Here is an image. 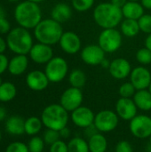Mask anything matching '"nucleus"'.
<instances>
[{"instance_id":"f257e3e1","label":"nucleus","mask_w":151,"mask_h":152,"mask_svg":"<svg viewBox=\"0 0 151 152\" xmlns=\"http://www.w3.org/2000/svg\"><path fill=\"white\" fill-rule=\"evenodd\" d=\"M122 9L110 2L99 4L93 10V20L96 24L105 28H115L123 20Z\"/></svg>"},{"instance_id":"f03ea898","label":"nucleus","mask_w":151,"mask_h":152,"mask_svg":"<svg viewBox=\"0 0 151 152\" xmlns=\"http://www.w3.org/2000/svg\"><path fill=\"white\" fill-rule=\"evenodd\" d=\"M40 7L36 3L25 1L16 6L15 20L25 28H33L42 20Z\"/></svg>"},{"instance_id":"7ed1b4c3","label":"nucleus","mask_w":151,"mask_h":152,"mask_svg":"<svg viewBox=\"0 0 151 152\" xmlns=\"http://www.w3.org/2000/svg\"><path fill=\"white\" fill-rule=\"evenodd\" d=\"M34 33L39 43L53 45L59 43L63 34V29L61 23L51 18L41 20L35 28Z\"/></svg>"},{"instance_id":"20e7f679","label":"nucleus","mask_w":151,"mask_h":152,"mask_svg":"<svg viewBox=\"0 0 151 152\" xmlns=\"http://www.w3.org/2000/svg\"><path fill=\"white\" fill-rule=\"evenodd\" d=\"M69 113L61 104L53 103L44 109L41 120L46 128L60 131L67 126L69 119Z\"/></svg>"},{"instance_id":"39448f33","label":"nucleus","mask_w":151,"mask_h":152,"mask_svg":"<svg viewBox=\"0 0 151 152\" xmlns=\"http://www.w3.org/2000/svg\"><path fill=\"white\" fill-rule=\"evenodd\" d=\"M7 45L13 53L25 55L30 52L33 40L30 33L25 28H16L8 34Z\"/></svg>"},{"instance_id":"423d86ee","label":"nucleus","mask_w":151,"mask_h":152,"mask_svg":"<svg viewBox=\"0 0 151 152\" xmlns=\"http://www.w3.org/2000/svg\"><path fill=\"white\" fill-rule=\"evenodd\" d=\"M122 41V34L116 28L103 29L98 37V45L106 53L117 52L121 47Z\"/></svg>"},{"instance_id":"0eeeda50","label":"nucleus","mask_w":151,"mask_h":152,"mask_svg":"<svg viewBox=\"0 0 151 152\" xmlns=\"http://www.w3.org/2000/svg\"><path fill=\"white\" fill-rule=\"evenodd\" d=\"M69 72V65L67 61L62 57H53L51 61L46 63L45 75L52 83L61 82Z\"/></svg>"},{"instance_id":"6e6552de","label":"nucleus","mask_w":151,"mask_h":152,"mask_svg":"<svg viewBox=\"0 0 151 152\" xmlns=\"http://www.w3.org/2000/svg\"><path fill=\"white\" fill-rule=\"evenodd\" d=\"M119 123V118L116 111L111 110H102L95 114L94 118V126L96 129L101 133H110L114 131Z\"/></svg>"},{"instance_id":"1a4fd4ad","label":"nucleus","mask_w":151,"mask_h":152,"mask_svg":"<svg viewBox=\"0 0 151 152\" xmlns=\"http://www.w3.org/2000/svg\"><path fill=\"white\" fill-rule=\"evenodd\" d=\"M131 134L137 139H148L151 135V118L142 114L134 117L129 124Z\"/></svg>"},{"instance_id":"9d476101","label":"nucleus","mask_w":151,"mask_h":152,"mask_svg":"<svg viewBox=\"0 0 151 152\" xmlns=\"http://www.w3.org/2000/svg\"><path fill=\"white\" fill-rule=\"evenodd\" d=\"M83 101L84 95L81 89L70 86L62 93L60 99V104L68 112H72L82 106Z\"/></svg>"},{"instance_id":"9b49d317","label":"nucleus","mask_w":151,"mask_h":152,"mask_svg":"<svg viewBox=\"0 0 151 152\" xmlns=\"http://www.w3.org/2000/svg\"><path fill=\"white\" fill-rule=\"evenodd\" d=\"M105 53L99 45H88L81 50L80 57L85 64L98 66L105 59Z\"/></svg>"},{"instance_id":"f8f14e48","label":"nucleus","mask_w":151,"mask_h":152,"mask_svg":"<svg viewBox=\"0 0 151 152\" xmlns=\"http://www.w3.org/2000/svg\"><path fill=\"white\" fill-rule=\"evenodd\" d=\"M70 118L76 126L85 129L93 125L95 114L90 108L80 106L71 112Z\"/></svg>"},{"instance_id":"ddd939ff","label":"nucleus","mask_w":151,"mask_h":152,"mask_svg":"<svg viewBox=\"0 0 151 152\" xmlns=\"http://www.w3.org/2000/svg\"><path fill=\"white\" fill-rule=\"evenodd\" d=\"M116 113L125 121H131L137 116L138 108L132 98H119L116 103Z\"/></svg>"},{"instance_id":"4468645a","label":"nucleus","mask_w":151,"mask_h":152,"mask_svg":"<svg viewBox=\"0 0 151 152\" xmlns=\"http://www.w3.org/2000/svg\"><path fill=\"white\" fill-rule=\"evenodd\" d=\"M129 77L130 82L136 90L149 89L151 84V73L144 66H138L133 69Z\"/></svg>"},{"instance_id":"2eb2a0df","label":"nucleus","mask_w":151,"mask_h":152,"mask_svg":"<svg viewBox=\"0 0 151 152\" xmlns=\"http://www.w3.org/2000/svg\"><path fill=\"white\" fill-rule=\"evenodd\" d=\"M61 50L68 54H76L81 50V39L79 36L73 31L63 32L60 41Z\"/></svg>"},{"instance_id":"dca6fc26","label":"nucleus","mask_w":151,"mask_h":152,"mask_svg":"<svg viewBox=\"0 0 151 152\" xmlns=\"http://www.w3.org/2000/svg\"><path fill=\"white\" fill-rule=\"evenodd\" d=\"M132 67L129 62L125 58H117L110 61L109 68V72L110 76L117 80H122L128 77L131 74Z\"/></svg>"},{"instance_id":"f3484780","label":"nucleus","mask_w":151,"mask_h":152,"mask_svg":"<svg viewBox=\"0 0 151 152\" xmlns=\"http://www.w3.org/2000/svg\"><path fill=\"white\" fill-rule=\"evenodd\" d=\"M30 58L33 61L38 64L47 63L53 57V52L51 45L42 43L34 45L29 52Z\"/></svg>"},{"instance_id":"a211bd4d","label":"nucleus","mask_w":151,"mask_h":152,"mask_svg":"<svg viewBox=\"0 0 151 152\" xmlns=\"http://www.w3.org/2000/svg\"><path fill=\"white\" fill-rule=\"evenodd\" d=\"M49 79L44 72L40 70H33L29 72L26 78L27 86L33 91H43L47 88L49 85Z\"/></svg>"},{"instance_id":"6ab92c4d","label":"nucleus","mask_w":151,"mask_h":152,"mask_svg":"<svg viewBox=\"0 0 151 152\" xmlns=\"http://www.w3.org/2000/svg\"><path fill=\"white\" fill-rule=\"evenodd\" d=\"M125 19H131L138 20L144 14V8L138 1L128 0L126 4L121 8Z\"/></svg>"},{"instance_id":"aec40b11","label":"nucleus","mask_w":151,"mask_h":152,"mask_svg":"<svg viewBox=\"0 0 151 152\" xmlns=\"http://www.w3.org/2000/svg\"><path fill=\"white\" fill-rule=\"evenodd\" d=\"M51 16H52L53 20H54L61 24V23L68 21L71 18L72 9L68 4L59 3L53 8Z\"/></svg>"},{"instance_id":"412c9836","label":"nucleus","mask_w":151,"mask_h":152,"mask_svg":"<svg viewBox=\"0 0 151 152\" xmlns=\"http://www.w3.org/2000/svg\"><path fill=\"white\" fill-rule=\"evenodd\" d=\"M133 100L138 110L142 111L151 110V93L149 89L137 90Z\"/></svg>"},{"instance_id":"4be33fe9","label":"nucleus","mask_w":151,"mask_h":152,"mask_svg":"<svg viewBox=\"0 0 151 152\" xmlns=\"http://www.w3.org/2000/svg\"><path fill=\"white\" fill-rule=\"evenodd\" d=\"M6 132L12 135H21L25 133V120L20 116H12L6 120Z\"/></svg>"},{"instance_id":"5701e85b","label":"nucleus","mask_w":151,"mask_h":152,"mask_svg":"<svg viewBox=\"0 0 151 152\" xmlns=\"http://www.w3.org/2000/svg\"><path fill=\"white\" fill-rule=\"evenodd\" d=\"M90 152H106L108 150V140L101 133H96L88 139Z\"/></svg>"},{"instance_id":"b1692460","label":"nucleus","mask_w":151,"mask_h":152,"mask_svg":"<svg viewBox=\"0 0 151 152\" xmlns=\"http://www.w3.org/2000/svg\"><path fill=\"white\" fill-rule=\"evenodd\" d=\"M27 68H28V58L26 57V55L23 54H18L17 56L13 57L8 64V69L10 73L15 76L24 73Z\"/></svg>"},{"instance_id":"393cba45","label":"nucleus","mask_w":151,"mask_h":152,"mask_svg":"<svg viewBox=\"0 0 151 152\" xmlns=\"http://www.w3.org/2000/svg\"><path fill=\"white\" fill-rule=\"evenodd\" d=\"M120 28H121V33L127 37H134L141 31L138 20H131V19L123 20L122 22L120 23Z\"/></svg>"},{"instance_id":"a878e982","label":"nucleus","mask_w":151,"mask_h":152,"mask_svg":"<svg viewBox=\"0 0 151 152\" xmlns=\"http://www.w3.org/2000/svg\"><path fill=\"white\" fill-rule=\"evenodd\" d=\"M86 79L85 73L79 69H73L69 75V83L72 87L81 89L86 84Z\"/></svg>"},{"instance_id":"bb28decb","label":"nucleus","mask_w":151,"mask_h":152,"mask_svg":"<svg viewBox=\"0 0 151 152\" xmlns=\"http://www.w3.org/2000/svg\"><path fill=\"white\" fill-rule=\"evenodd\" d=\"M69 152H90L88 142L81 137H74L68 142Z\"/></svg>"},{"instance_id":"cd10ccee","label":"nucleus","mask_w":151,"mask_h":152,"mask_svg":"<svg viewBox=\"0 0 151 152\" xmlns=\"http://www.w3.org/2000/svg\"><path fill=\"white\" fill-rule=\"evenodd\" d=\"M43 126V122L41 118L36 117H30L25 120V133L28 135H36L37 134Z\"/></svg>"},{"instance_id":"c85d7f7f","label":"nucleus","mask_w":151,"mask_h":152,"mask_svg":"<svg viewBox=\"0 0 151 152\" xmlns=\"http://www.w3.org/2000/svg\"><path fill=\"white\" fill-rule=\"evenodd\" d=\"M16 96V87L10 82H4L0 86V101L10 102Z\"/></svg>"},{"instance_id":"c756f323","label":"nucleus","mask_w":151,"mask_h":152,"mask_svg":"<svg viewBox=\"0 0 151 152\" xmlns=\"http://www.w3.org/2000/svg\"><path fill=\"white\" fill-rule=\"evenodd\" d=\"M136 91V88L131 82H125L119 86L118 94L121 98H133Z\"/></svg>"},{"instance_id":"7c9ffc66","label":"nucleus","mask_w":151,"mask_h":152,"mask_svg":"<svg viewBox=\"0 0 151 152\" xmlns=\"http://www.w3.org/2000/svg\"><path fill=\"white\" fill-rule=\"evenodd\" d=\"M95 0H72V7L79 12H86L92 9Z\"/></svg>"},{"instance_id":"2f4dec72","label":"nucleus","mask_w":151,"mask_h":152,"mask_svg":"<svg viewBox=\"0 0 151 152\" xmlns=\"http://www.w3.org/2000/svg\"><path fill=\"white\" fill-rule=\"evenodd\" d=\"M136 60L142 66L150 64L151 51L149 50L148 48H146V47H143V48L139 49L137 51V53H136Z\"/></svg>"},{"instance_id":"473e14b6","label":"nucleus","mask_w":151,"mask_h":152,"mask_svg":"<svg viewBox=\"0 0 151 152\" xmlns=\"http://www.w3.org/2000/svg\"><path fill=\"white\" fill-rule=\"evenodd\" d=\"M44 142L38 136H33L28 142V147L29 152H42L44 148Z\"/></svg>"},{"instance_id":"72a5a7b5","label":"nucleus","mask_w":151,"mask_h":152,"mask_svg":"<svg viewBox=\"0 0 151 152\" xmlns=\"http://www.w3.org/2000/svg\"><path fill=\"white\" fill-rule=\"evenodd\" d=\"M43 140H44V142L45 144L51 146L54 142H56L59 140H61L60 133H59V131H56V130H53V129H48L47 128V130L44 133Z\"/></svg>"},{"instance_id":"f704fd0d","label":"nucleus","mask_w":151,"mask_h":152,"mask_svg":"<svg viewBox=\"0 0 151 152\" xmlns=\"http://www.w3.org/2000/svg\"><path fill=\"white\" fill-rule=\"evenodd\" d=\"M140 30L146 34L151 33V14H143L139 20H138Z\"/></svg>"},{"instance_id":"c9c22d12","label":"nucleus","mask_w":151,"mask_h":152,"mask_svg":"<svg viewBox=\"0 0 151 152\" xmlns=\"http://www.w3.org/2000/svg\"><path fill=\"white\" fill-rule=\"evenodd\" d=\"M5 152H29V150L25 143L15 142L7 146Z\"/></svg>"},{"instance_id":"e433bc0d","label":"nucleus","mask_w":151,"mask_h":152,"mask_svg":"<svg viewBox=\"0 0 151 152\" xmlns=\"http://www.w3.org/2000/svg\"><path fill=\"white\" fill-rule=\"evenodd\" d=\"M49 152H69L68 143L61 139L50 146Z\"/></svg>"},{"instance_id":"4c0bfd02","label":"nucleus","mask_w":151,"mask_h":152,"mask_svg":"<svg viewBox=\"0 0 151 152\" xmlns=\"http://www.w3.org/2000/svg\"><path fill=\"white\" fill-rule=\"evenodd\" d=\"M115 152H133V147L128 141H119L115 147Z\"/></svg>"},{"instance_id":"58836bf2","label":"nucleus","mask_w":151,"mask_h":152,"mask_svg":"<svg viewBox=\"0 0 151 152\" xmlns=\"http://www.w3.org/2000/svg\"><path fill=\"white\" fill-rule=\"evenodd\" d=\"M10 30V23L8 22V20L4 18L0 20V33L4 34L6 32H8Z\"/></svg>"},{"instance_id":"ea45409f","label":"nucleus","mask_w":151,"mask_h":152,"mask_svg":"<svg viewBox=\"0 0 151 152\" xmlns=\"http://www.w3.org/2000/svg\"><path fill=\"white\" fill-rule=\"evenodd\" d=\"M8 64L9 62L7 61V58L4 54L0 53V74H2L8 68Z\"/></svg>"},{"instance_id":"a19ab883","label":"nucleus","mask_w":151,"mask_h":152,"mask_svg":"<svg viewBox=\"0 0 151 152\" xmlns=\"http://www.w3.org/2000/svg\"><path fill=\"white\" fill-rule=\"evenodd\" d=\"M60 133V136H61V139L62 140H65V139H69L70 136H71V132H70V129L69 127H64L62 128L61 130L59 131Z\"/></svg>"},{"instance_id":"79ce46f5","label":"nucleus","mask_w":151,"mask_h":152,"mask_svg":"<svg viewBox=\"0 0 151 152\" xmlns=\"http://www.w3.org/2000/svg\"><path fill=\"white\" fill-rule=\"evenodd\" d=\"M128 0H110V3L113 4L114 5L119 7V8H122L127 2Z\"/></svg>"},{"instance_id":"37998d69","label":"nucleus","mask_w":151,"mask_h":152,"mask_svg":"<svg viewBox=\"0 0 151 152\" xmlns=\"http://www.w3.org/2000/svg\"><path fill=\"white\" fill-rule=\"evenodd\" d=\"M144 9L151 10V0H140Z\"/></svg>"},{"instance_id":"c03bdc74","label":"nucleus","mask_w":151,"mask_h":152,"mask_svg":"<svg viewBox=\"0 0 151 152\" xmlns=\"http://www.w3.org/2000/svg\"><path fill=\"white\" fill-rule=\"evenodd\" d=\"M145 47L151 51V33L147 36L145 39Z\"/></svg>"},{"instance_id":"a18cd8bd","label":"nucleus","mask_w":151,"mask_h":152,"mask_svg":"<svg viewBox=\"0 0 151 152\" xmlns=\"http://www.w3.org/2000/svg\"><path fill=\"white\" fill-rule=\"evenodd\" d=\"M5 117H6V110H5V109L3 108V107H0V122L3 121Z\"/></svg>"},{"instance_id":"49530a36","label":"nucleus","mask_w":151,"mask_h":152,"mask_svg":"<svg viewBox=\"0 0 151 152\" xmlns=\"http://www.w3.org/2000/svg\"><path fill=\"white\" fill-rule=\"evenodd\" d=\"M5 47H6V45H5L4 40L2 37H0V53H2L5 51Z\"/></svg>"},{"instance_id":"de8ad7c7","label":"nucleus","mask_w":151,"mask_h":152,"mask_svg":"<svg viewBox=\"0 0 151 152\" xmlns=\"http://www.w3.org/2000/svg\"><path fill=\"white\" fill-rule=\"evenodd\" d=\"M109 65H110V61H109L106 58H105V59L101 61V66L103 69H109Z\"/></svg>"},{"instance_id":"09e8293b","label":"nucleus","mask_w":151,"mask_h":152,"mask_svg":"<svg viewBox=\"0 0 151 152\" xmlns=\"http://www.w3.org/2000/svg\"><path fill=\"white\" fill-rule=\"evenodd\" d=\"M4 18H5V12L4 11V9L2 7H0V20L4 19Z\"/></svg>"},{"instance_id":"8fccbe9b","label":"nucleus","mask_w":151,"mask_h":152,"mask_svg":"<svg viewBox=\"0 0 151 152\" xmlns=\"http://www.w3.org/2000/svg\"><path fill=\"white\" fill-rule=\"evenodd\" d=\"M28 1H30V2H34V3H40V2H42V1H44V0H28Z\"/></svg>"},{"instance_id":"3c124183","label":"nucleus","mask_w":151,"mask_h":152,"mask_svg":"<svg viewBox=\"0 0 151 152\" xmlns=\"http://www.w3.org/2000/svg\"><path fill=\"white\" fill-rule=\"evenodd\" d=\"M147 152H151V144L150 143L147 147Z\"/></svg>"},{"instance_id":"603ef678","label":"nucleus","mask_w":151,"mask_h":152,"mask_svg":"<svg viewBox=\"0 0 151 152\" xmlns=\"http://www.w3.org/2000/svg\"><path fill=\"white\" fill-rule=\"evenodd\" d=\"M149 90H150V92L151 93V84H150V87H149Z\"/></svg>"},{"instance_id":"864d4df0","label":"nucleus","mask_w":151,"mask_h":152,"mask_svg":"<svg viewBox=\"0 0 151 152\" xmlns=\"http://www.w3.org/2000/svg\"><path fill=\"white\" fill-rule=\"evenodd\" d=\"M2 84H3V83H2V79H1V77H0V86H1Z\"/></svg>"},{"instance_id":"5fc2aeb1","label":"nucleus","mask_w":151,"mask_h":152,"mask_svg":"<svg viewBox=\"0 0 151 152\" xmlns=\"http://www.w3.org/2000/svg\"><path fill=\"white\" fill-rule=\"evenodd\" d=\"M149 139H150V144H151V135H150V137Z\"/></svg>"},{"instance_id":"6e6d98bb","label":"nucleus","mask_w":151,"mask_h":152,"mask_svg":"<svg viewBox=\"0 0 151 152\" xmlns=\"http://www.w3.org/2000/svg\"><path fill=\"white\" fill-rule=\"evenodd\" d=\"M1 137H2V135H1V132H0V141H1Z\"/></svg>"},{"instance_id":"4d7b16f0","label":"nucleus","mask_w":151,"mask_h":152,"mask_svg":"<svg viewBox=\"0 0 151 152\" xmlns=\"http://www.w3.org/2000/svg\"><path fill=\"white\" fill-rule=\"evenodd\" d=\"M130 1H139V0H130Z\"/></svg>"}]
</instances>
